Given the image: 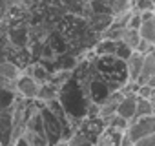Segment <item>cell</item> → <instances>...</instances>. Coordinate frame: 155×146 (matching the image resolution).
Returning a JSON list of instances; mask_svg holds the SVG:
<instances>
[{
	"instance_id": "9a60e30c",
	"label": "cell",
	"mask_w": 155,
	"mask_h": 146,
	"mask_svg": "<svg viewBox=\"0 0 155 146\" xmlns=\"http://www.w3.org/2000/svg\"><path fill=\"white\" fill-rule=\"evenodd\" d=\"M139 99H155V88L144 84V86H139L137 88V93H135Z\"/></svg>"
},
{
	"instance_id": "5bb4252c",
	"label": "cell",
	"mask_w": 155,
	"mask_h": 146,
	"mask_svg": "<svg viewBox=\"0 0 155 146\" xmlns=\"http://www.w3.org/2000/svg\"><path fill=\"white\" fill-rule=\"evenodd\" d=\"M131 11L139 15L146 11H153V0H131Z\"/></svg>"
},
{
	"instance_id": "52a82bcc",
	"label": "cell",
	"mask_w": 155,
	"mask_h": 146,
	"mask_svg": "<svg viewBox=\"0 0 155 146\" xmlns=\"http://www.w3.org/2000/svg\"><path fill=\"white\" fill-rule=\"evenodd\" d=\"M135 104H137V95H124L122 101L117 106L115 115H119V117H122L124 121L130 122L135 117Z\"/></svg>"
},
{
	"instance_id": "e0dca14e",
	"label": "cell",
	"mask_w": 155,
	"mask_h": 146,
	"mask_svg": "<svg viewBox=\"0 0 155 146\" xmlns=\"http://www.w3.org/2000/svg\"><path fill=\"white\" fill-rule=\"evenodd\" d=\"M140 22H142V20H140V15L131 11V17H130V20H128L126 28H128V29H133V31H139V28H140Z\"/></svg>"
},
{
	"instance_id": "4fadbf2b",
	"label": "cell",
	"mask_w": 155,
	"mask_h": 146,
	"mask_svg": "<svg viewBox=\"0 0 155 146\" xmlns=\"http://www.w3.org/2000/svg\"><path fill=\"white\" fill-rule=\"evenodd\" d=\"M66 146H95L90 139H86L79 130H73L71 137L66 141Z\"/></svg>"
},
{
	"instance_id": "3957f363",
	"label": "cell",
	"mask_w": 155,
	"mask_h": 146,
	"mask_svg": "<svg viewBox=\"0 0 155 146\" xmlns=\"http://www.w3.org/2000/svg\"><path fill=\"white\" fill-rule=\"evenodd\" d=\"M37 93H38V84L33 79H29L26 75H20L15 81V95H18L20 99H24V101H35Z\"/></svg>"
},
{
	"instance_id": "ffe728a7",
	"label": "cell",
	"mask_w": 155,
	"mask_h": 146,
	"mask_svg": "<svg viewBox=\"0 0 155 146\" xmlns=\"http://www.w3.org/2000/svg\"><path fill=\"white\" fill-rule=\"evenodd\" d=\"M22 2H24V6H26V8H29V6H33V4L37 2V0H22Z\"/></svg>"
},
{
	"instance_id": "7a4b0ae2",
	"label": "cell",
	"mask_w": 155,
	"mask_h": 146,
	"mask_svg": "<svg viewBox=\"0 0 155 146\" xmlns=\"http://www.w3.org/2000/svg\"><path fill=\"white\" fill-rule=\"evenodd\" d=\"M40 117H42V126H44V137H46V142L48 146H57L62 139V124L58 122V119L44 106L40 108Z\"/></svg>"
},
{
	"instance_id": "9c48e42d",
	"label": "cell",
	"mask_w": 155,
	"mask_h": 146,
	"mask_svg": "<svg viewBox=\"0 0 155 146\" xmlns=\"http://www.w3.org/2000/svg\"><path fill=\"white\" fill-rule=\"evenodd\" d=\"M153 101H155V99H139V97H137V104H135V117H137V119L153 117V113H155Z\"/></svg>"
},
{
	"instance_id": "30bf717a",
	"label": "cell",
	"mask_w": 155,
	"mask_h": 146,
	"mask_svg": "<svg viewBox=\"0 0 155 146\" xmlns=\"http://www.w3.org/2000/svg\"><path fill=\"white\" fill-rule=\"evenodd\" d=\"M137 33H139V38H140V40H146V42L155 44V18H151V20H142Z\"/></svg>"
},
{
	"instance_id": "5b68a950",
	"label": "cell",
	"mask_w": 155,
	"mask_h": 146,
	"mask_svg": "<svg viewBox=\"0 0 155 146\" xmlns=\"http://www.w3.org/2000/svg\"><path fill=\"white\" fill-rule=\"evenodd\" d=\"M142 55L133 51L126 60H124V69H126V82H135L137 84V79H139V73H140V68H142Z\"/></svg>"
},
{
	"instance_id": "8fae6325",
	"label": "cell",
	"mask_w": 155,
	"mask_h": 146,
	"mask_svg": "<svg viewBox=\"0 0 155 146\" xmlns=\"http://www.w3.org/2000/svg\"><path fill=\"white\" fill-rule=\"evenodd\" d=\"M139 33L137 31H133V29H128V28H124L122 29V35H120V40L119 42H122L124 46H128L131 51H135L137 49V44H139Z\"/></svg>"
},
{
	"instance_id": "2e32d148",
	"label": "cell",
	"mask_w": 155,
	"mask_h": 146,
	"mask_svg": "<svg viewBox=\"0 0 155 146\" xmlns=\"http://www.w3.org/2000/svg\"><path fill=\"white\" fill-rule=\"evenodd\" d=\"M153 46L155 44H151V42H146V40H139V44H137V53H140L142 57L144 55H150V53H153Z\"/></svg>"
},
{
	"instance_id": "ac0fdd59",
	"label": "cell",
	"mask_w": 155,
	"mask_h": 146,
	"mask_svg": "<svg viewBox=\"0 0 155 146\" xmlns=\"http://www.w3.org/2000/svg\"><path fill=\"white\" fill-rule=\"evenodd\" d=\"M133 146H155V135H148V137L137 141Z\"/></svg>"
},
{
	"instance_id": "d6986e66",
	"label": "cell",
	"mask_w": 155,
	"mask_h": 146,
	"mask_svg": "<svg viewBox=\"0 0 155 146\" xmlns=\"http://www.w3.org/2000/svg\"><path fill=\"white\" fill-rule=\"evenodd\" d=\"M11 146H29V144H28V141H26V139L20 135L18 139H15V141L11 142Z\"/></svg>"
},
{
	"instance_id": "8992f818",
	"label": "cell",
	"mask_w": 155,
	"mask_h": 146,
	"mask_svg": "<svg viewBox=\"0 0 155 146\" xmlns=\"http://www.w3.org/2000/svg\"><path fill=\"white\" fill-rule=\"evenodd\" d=\"M153 79H155V53H150V55H144L142 58V68L137 79V86H144Z\"/></svg>"
},
{
	"instance_id": "7c38bea8",
	"label": "cell",
	"mask_w": 155,
	"mask_h": 146,
	"mask_svg": "<svg viewBox=\"0 0 155 146\" xmlns=\"http://www.w3.org/2000/svg\"><path fill=\"white\" fill-rule=\"evenodd\" d=\"M126 11H131V0H111L110 9H108V13L111 17H117Z\"/></svg>"
},
{
	"instance_id": "6da1fadb",
	"label": "cell",
	"mask_w": 155,
	"mask_h": 146,
	"mask_svg": "<svg viewBox=\"0 0 155 146\" xmlns=\"http://www.w3.org/2000/svg\"><path fill=\"white\" fill-rule=\"evenodd\" d=\"M124 135L128 137V141L131 142V146L148 137V135H155V117H144V119H137L133 117L130 122H128V128L124 131Z\"/></svg>"
},
{
	"instance_id": "277c9868",
	"label": "cell",
	"mask_w": 155,
	"mask_h": 146,
	"mask_svg": "<svg viewBox=\"0 0 155 146\" xmlns=\"http://www.w3.org/2000/svg\"><path fill=\"white\" fill-rule=\"evenodd\" d=\"M22 75L33 79L38 86L40 84H46L49 81V75H51V71L46 69V66L42 62H33V64H28L24 69H22Z\"/></svg>"
},
{
	"instance_id": "ba28073f",
	"label": "cell",
	"mask_w": 155,
	"mask_h": 146,
	"mask_svg": "<svg viewBox=\"0 0 155 146\" xmlns=\"http://www.w3.org/2000/svg\"><path fill=\"white\" fill-rule=\"evenodd\" d=\"M20 75H22V69L15 62H11V60H2V62H0V77H2V79L15 82Z\"/></svg>"
}]
</instances>
